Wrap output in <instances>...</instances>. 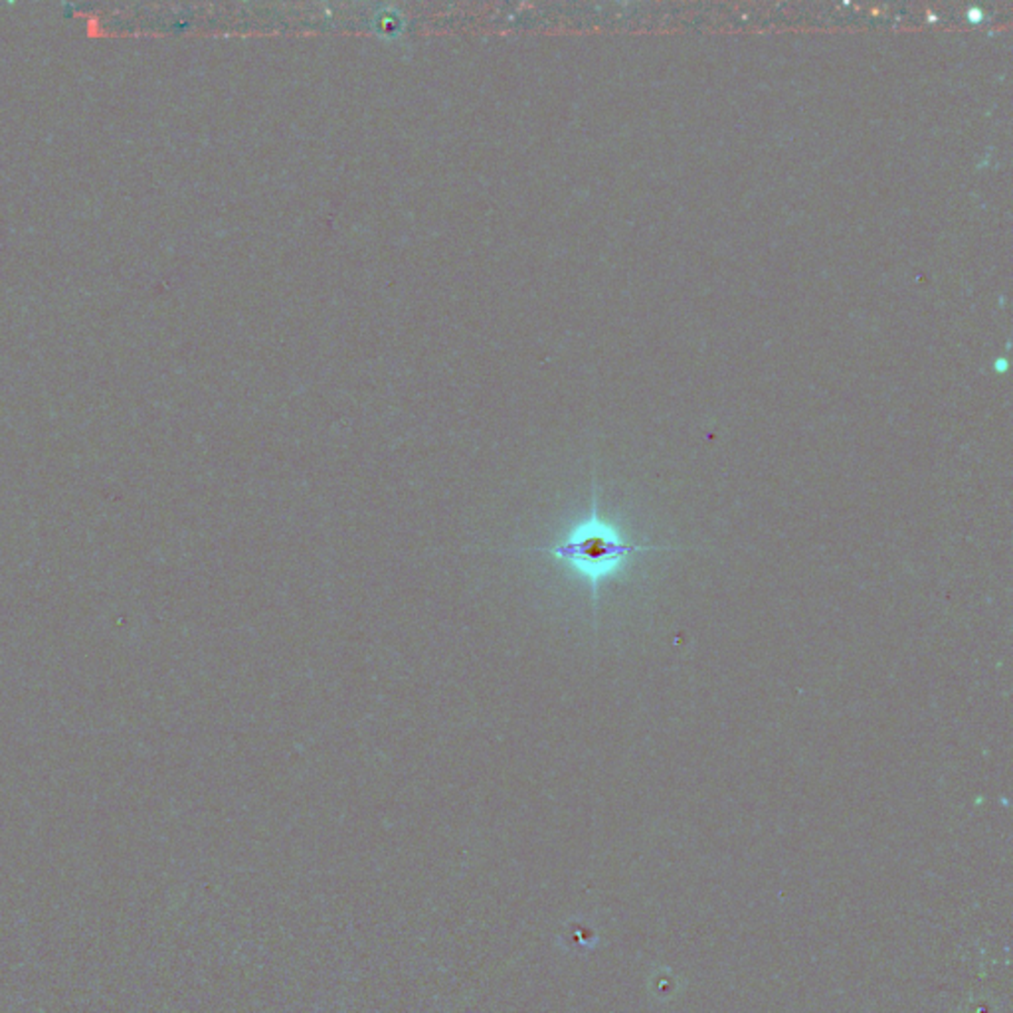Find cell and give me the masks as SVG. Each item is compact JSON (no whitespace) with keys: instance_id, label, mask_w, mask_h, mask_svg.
I'll use <instances>...</instances> for the list:
<instances>
[{"instance_id":"obj_1","label":"cell","mask_w":1013,"mask_h":1013,"mask_svg":"<svg viewBox=\"0 0 1013 1013\" xmlns=\"http://www.w3.org/2000/svg\"><path fill=\"white\" fill-rule=\"evenodd\" d=\"M541 551L549 552L578 576H582L596 598L600 584L610 576L618 574L630 556L637 552H662L671 549L669 546L637 544L625 539L612 522L600 517L598 501L594 497L590 517L580 521L559 542Z\"/></svg>"},{"instance_id":"obj_2","label":"cell","mask_w":1013,"mask_h":1013,"mask_svg":"<svg viewBox=\"0 0 1013 1013\" xmlns=\"http://www.w3.org/2000/svg\"><path fill=\"white\" fill-rule=\"evenodd\" d=\"M994 369H996V372H1004V370H1008V359H998V360L994 362Z\"/></svg>"}]
</instances>
